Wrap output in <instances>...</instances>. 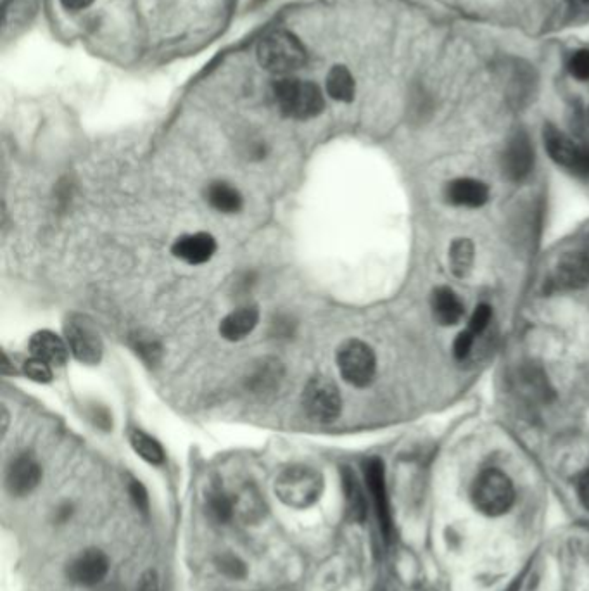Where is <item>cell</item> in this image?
<instances>
[{"mask_svg":"<svg viewBox=\"0 0 589 591\" xmlns=\"http://www.w3.org/2000/svg\"><path fill=\"white\" fill-rule=\"evenodd\" d=\"M273 97L280 113L294 120H310L325 108L322 90L313 82L282 77L273 83Z\"/></svg>","mask_w":589,"mask_h":591,"instance_id":"obj_1","label":"cell"},{"mask_svg":"<svg viewBox=\"0 0 589 591\" xmlns=\"http://www.w3.org/2000/svg\"><path fill=\"white\" fill-rule=\"evenodd\" d=\"M323 476L308 465H291L275 479V495L291 509H308L320 500Z\"/></svg>","mask_w":589,"mask_h":591,"instance_id":"obj_2","label":"cell"},{"mask_svg":"<svg viewBox=\"0 0 589 591\" xmlns=\"http://www.w3.org/2000/svg\"><path fill=\"white\" fill-rule=\"evenodd\" d=\"M261 68L270 73L289 77L306 63V49L301 40L289 32H273L261 40L256 51Z\"/></svg>","mask_w":589,"mask_h":591,"instance_id":"obj_3","label":"cell"},{"mask_svg":"<svg viewBox=\"0 0 589 591\" xmlns=\"http://www.w3.org/2000/svg\"><path fill=\"white\" fill-rule=\"evenodd\" d=\"M472 502L475 509L489 517L507 514L515 503L512 479L498 469L482 471L472 484Z\"/></svg>","mask_w":589,"mask_h":591,"instance_id":"obj_4","label":"cell"},{"mask_svg":"<svg viewBox=\"0 0 589 591\" xmlns=\"http://www.w3.org/2000/svg\"><path fill=\"white\" fill-rule=\"evenodd\" d=\"M337 369L351 386L367 388L374 381L377 370L374 350L363 341L351 339L337 351Z\"/></svg>","mask_w":589,"mask_h":591,"instance_id":"obj_5","label":"cell"},{"mask_svg":"<svg viewBox=\"0 0 589 591\" xmlns=\"http://www.w3.org/2000/svg\"><path fill=\"white\" fill-rule=\"evenodd\" d=\"M303 408L306 415L320 424H330L341 415L342 398L336 382L323 375L313 377L303 389Z\"/></svg>","mask_w":589,"mask_h":591,"instance_id":"obj_6","label":"cell"},{"mask_svg":"<svg viewBox=\"0 0 589 591\" xmlns=\"http://www.w3.org/2000/svg\"><path fill=\"white\" fill-rule=\"evenodd\" d=\"M66 343L78 362L85 365H97L102 358V341L99 332L89 318L71 315L64 324Z\"/></svg>","mask_w":589,"mask_h":591,"instance_id":"obj_7","label":"cell"},{"mask_svg":"<svg viewBox=\"0 0 589 591\" xmlns=\"http://www.w3.org/2000/svg\"><path fill=\"white\" fill-rule=\"evenodd\" d=\"M545 146L551 159L565 170L589 177V146L577 144L555 127L545 128Z\"/></svg>","mask_w":589,"mask_h":591,"instance_id":"obj_8","label":"cell"},{"mask_svg":"<svg viewBox=\"0 0 589 591\" xmlns=\"http://www.w3.org/2000/svg\"><path fill=\"white\" fill-rule=\"evenodd\" d=\"M365 483H367L368 493L372 496L375 514L379 519L380 531L389 540L391 531H393V519H391V509H389V496H387L386 469L380 458H370L365 462Z\"/></svg>","mask_w":589,"mask_h":591,"instance_id":"obj_9","label":"cell"},{"mask_svg":"<svg viewBox=\"0 0 589 591\" xmlns=\"http://www.w3.org/2000/svg\"><path fill=\"white\" fill-rule=\"evenodd\" d=\"M109 571V560L106 553L90 548L71 560L68 566V578L71 583L80 586H95L106 578Z\"/></svg>","mask_w":589,"mask_h":591,"instance_id":"obj_10","label":"cell"},{"mask_svg":"<svg viewBox=\"0 0 589 591\" xmlns=\"http://www.w3.org/2000/svg\"><path fill=\"white\" fill-rule=\"evenodd\" d=\"M534 166V149L524 132H517L508 140L503 153V173L512 182H522Z\"/></svg>","mask_w":589,"mask_h":591,"instance_id":"obj_11","label":"cell"},{"mask_svg":"<svg viewBox=\"0 0 589 591\" xmlns=\"http://www.w3.org/2000/svg\"><path fill=\"white\" fill-rule=\"evenodd\" d=\"M42 481V467L30 453L14 458L7 467V491L13 496L30 495Z\"/></svg>","mask_w":589,"mask_h":591,"instance_id":"obj_12","label":"cell"},{"mask_svg":"<svg viewBox=\"0 0 589 591\" xmlns=\"http://www.w3.org/2000/svg\"><path fill=\"white\" fill-rule=\"evenodd\" d=\"M171 253L189 265H204L215 256L216 239L206 232L187 234L173 242Z\"/></svg>","mask_w":589,"mask_h":591,"instance_id":"obj_13","label":"cell"},{"mask_svg":"<svg viewBox=\"0 0 589 591\" xmlns=\"http://www.w3.org/2000/svg\"><path fill=\"white\" fill-rule=\"evenodd\" d=\"M553 282L560 289L576 291L589 284V258L583 253H567L558 260Z\"/></svg>","mask_w":589,"mask_h":591,"instance_id":"obj_14","label":"cell"},{"mask_svg":"<svg viewBox=\"0 0 589 591\" xmlns=\"http://www.w3.org/2000/svg\"><path fill=\"white\" fill-rule=\"evenodd\" d=\"M448 203L463 208H481L488 203V185L474 178H456L446 187Z\"/></svg>","mask_w":589,"mask_h":591,"instance_id":"obj_15","label":"cell"},{"mask_svg":"<svg viewBox=\"0 0 589 591\" xmlns=\"http://www.w3.org/2000/svg\"><path fill=\"white\" fill-rule=\"evenodd\" d=\"M30 351L32 356L49 363L51 367H63L68 362L70 348L61 337L51 331H40L33 334L30 339Z\"/></svg>","mask_w":589,"mask_h":591,"instance_id":"obj_16","label":"cell"},{"mask_svg":"<svg viewBox=\"0 0 589 591\" xmlns=\"http://www.w3.org/2000/svg\"><path fill=\"white\" fill-rule=\"evenodd\" d=\"M260 322V310L256 306H242L232 313H228L220 324V334L225 341L237 343L253 334Z\"/></svg>","mask_w":589,"mask_h":591,"instance_id":"obj_17","label":"cell"},{"mask_svg":"<svg viewBox=\"0 0 589 591\" xmlns=\"http://www.w3.org/2000/svg\"><path fill=\"white\" fill-rule=\"evenodd\" d=\"M282 379H284L282 363L265 358L260 363H256L253 372L247 377V389L254 394H270L275 389H279Z\"/></svg>","mask_w":589,"mask_h":591,"instance_id":"obj_18","label":"cell"},{"mask_svg":"<svg viewBox=\"0 0 589 591\" xmlns=\"http://www.w3.org/2000/svg\"><path fill=\"white\" fill-rule=\"evenodd\" d=\"M462 301L450 287H439L432 294V312L441 325H456L463 317Z\"/></svg>","mask_w":589,"mask_h":591,"instance_id":"obj_19","label":"cell"},{"mask_svg":"<svg viewBox=\"0 0 589 591\" xmlns=\"http://www.w3.org/2000/svg\"><path fill=\"white\" fill-rule=\"evenodd\" d=\"M206 199L216 211L225 213V215H234L237 211H241L242 208L241 192L237 191L234 185L227 184V182L209 184Z\"/></svg>","mask_w":589,"mask_h":591,"instance_id":"obj_20","label":"cell"},{"mask_svg":"<svg viewBox=\"0 0 589 591\" xmlns=\"http://www.w3.org/2000/svg\"><path fill=\"white\" fill-rule=\"evenodd\" d=\"M342 488H344V500H346V510L353 521H363L365 512H367V503L361 490L358 477L349 467L342 469Z\"/></svg>","mask_w":589,"mask_h":591,"instance_id":"obj_21","label":"cell"},{"mask_svg":"<svg viewBox=\"0 0 589 591\" xmlns=\"http://www.w3.org/2000/svg\"><path fill=\"white\" fill-rule=\"evenodd\" d=\"M327 92L339 102H351L355 99L356 83L351 71L346 66H334L327 75Z\"/></svg>","mask_w":589,"mask_h":591,"instance_id":"obj_22","label":"cell"},{"mask_svg":"<svg viewBox=\"0 0 589 591\" xmlns=\"http://www.w3.org/2000/svg\"><path fill=\"white\" fill-rule=\"evenodd\" d=\"M130 445H132L133 452L137 453L142 460H146L147 464H165L166 455L163 446L144 431H139V429L130 431Z\"/></svg>","mask_w":589,"mask_h":591,"instance_id":"obj_23","label":"cell"},{"mask_svg":"<svg viewBox=\"0 0 589 591\" xmlns=\"http://www.w3.org/2000/svg\"><path fill=\"white\" fill-rule=\"evenodd\" d=\"M209 517L220 524L230 521L235 514V496L228 495L222 488H213L206 498Z\"/></svg>","mask_w":589,"mask_h":591,"instance_id":"obj_24","label":"cell"},{"mask_svg":"<svg viewBox=\"0 0 589 591\" xmlns=\"http://www.w3.org/2000/svg\"><path fill=\"white\" fill-rule=\"evenodd\" d=\"M450 265L456 277H467L474 265V244L469 239H456L450 248Z\"/></svg>","mask_w":589,"mask_h":591,"instance_id":"obj_25","label":"cell"},{"mask_svg":"<svg viewBox=\"0 0 589 591\" xmlns=\"http://www.w3.org/2000/svg\"><path fill=\"white\" fill-rule=\"evenodd\" d=\"M23 374L30 379V381L38 382V384H49L52 381V367L49 363L38 360L32 356L30 360L23 363Z\"/></svg>","mask_w":589,"mask_h":591,"instance_id":"obj_26","label":"cell"},{"mask_svg":"<svg viewBox=\"0 0 589 591\" xmlns=\"http://www.w3.org/2000/svg\"><path fill=\"white\" fill-rule=\"evenodd\" d=\"M216 567H218V571L228 576V578H246V564L237 555H232V553H225L222 557H218L216 559Z\"/></svg>","mask_w":589,"mask_h":591,"instance_id":"obj_27","label":"cell"},{"mask_svg":"<svg viewBox=\"0 0 589 591\" xmlns=\"http://www.w3.org/2000/svg\"><path fill=\"white\" fill-rule=\"evenodd\" d=\"M569 73L572 77L588 82L589 80V49H579V51L570 54L569 63H567Z\"/></svg>","mask_w":589,"mask_h":591,"instance_id":"obj_28","label":"cell"},{"mask_svg":"<svg viewBox=\"0 0 589 591\" xmlns=\"http://www.w3.org/2000/svg\"><path fill=\"white\" fill-rule=\"evenodd\" d=\"M493 317V310L491 306L479 305L475 308V312L472 313V318L469 322V331L474 332L475 336H481L482 332L488 329L489 322Z\"/></svg>","mask_w":589,"mask_h":591,"instance_id":"obj_29","label":"cell"},{"mask_svg":"<svg viewBox=\"0 0 589 591\" xmlns=\"http://www.w3.org/2000/svg\"><path fill=\"white\" fill-rule=\"evenodd\" d=\"M272 336L275 339H291L296 331V322L289 315H277L272 322Z\"/></svg>","mask_w":589,"mask_h":591,"instance_id":"obj_30","label":"cell"},{"mask_svg":"<svg viewBox=\"0 0 589 591\" xmlns=\"http://www.w3.org/2000/svg\"><path fill=\"white\" fill-rule=\"evenodd\" d=\"M475 334L472 331H463L456 336L455 343H453V355L458 360H465L470 355V351L474 348Z\"/></svg>","mask_w":589,"mask_h":591,"instance_id":"obj_31","label":"cell"},{"mask_svg":"<svg viewBox=\"0 0 589 591\" xmlns=\"http://www.w3.org/2000/svg\"><path fill=\"white\" fill-rule=\"evenodd\" d=\"M135 348H137V353L149 363H156L159 353H161L159 344L156 341H151V339H139Z\"/></svg>","mask_w":589,"mask_h":591,"instance_id":"obj_32","label":"cell"},{"mask_svg":"<svg viewBox=\"0 0 589 591\" xmlns=\"http://www.w3.org/2000/svg\"><path fill=\"white\" fill-rule=\"evenodd\" d=\"M130 495H132V500L140 512H147L149 510V496H147L146 488L142 486L140 481H132V484H130Z\"/></svg>","mask_w":589,"mask_h":591,"instance_id":"obj_33","label":"cell"},{"mask_svg":"<svg viewBox=\"0 0 589 591\" xmlns=\"http://www.w3.org/2000/svg\"><path fill=\"white\" fill-rule=\"evenodd\" d=\"M135 591H159L158 574L156 571H147L139 579V585Z\"/></svg>","mask_w":589,"mask_h":591,"instance_id":"obj_34","label":"cell"},{"mask_svg":"<svg viewBox=\"0 0 589 591\" xmlns=\"http://www.w3.org/2000/svg\"><path fill=\"white\" fill-rule=\"evenodd\" d=\"M577 495L584 505V509L589 510V467L581 474L577 481Z\"/></svg>","mask_w":589,"mask_h":591,"instance_id":"obj_35","label":"cell"},{"mask_svg":"<svg viewBox=\"0 0 589 591\" xmlns=\"http://www.w3.org/2000/svg\"><path fill=\"white\" fill-rule=\"evenodd\" d=\"M61 4H63L68 11H82V9H87V7L92 6L94 0H61Z\"/></svg>","mask_w":589,"mask_h":591,"instance_id":"obj_36","label":"cell"},{"mask_svg":"<svg viewBox=\"0 0 589 591\" xmlns=\"http://www.w3.org/2000/svg\"><path fill=\"white\" fill-rule=\"evenodd\" d=\"M106 591H120V590H114V588H109V590Z\"/></svg>","mask_w":589,"mask_h":591,"instance_id":"obj_37","label":"cell"},{"mask_svg":"<svg viewBox=\"0 0 589 591\" xmlns=\"http://www.w3.org/2000/svg\"><path fill=\"white\" fill-rule=\"evenodd\" d=\"M583 2H589V0H583Z\"/></svg>","mask_w":589,"mask_h":591,"instance_id":"obj_38","label":"cell"}]
</instances>
